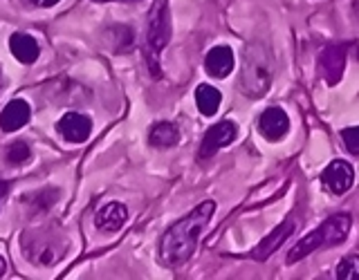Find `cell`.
I'll return each mask as SVG.
<instances>
[{"label":"cell","instance_id":"1","mask_svg":"<svg viewBox=\"0 0 359 280\" xmlns=\"http://www.w3.org/2000/svg\"><path fill=\"white\" fill-rule=\"evenodd\" d=\"M216 204L211 200L202 202L200 206L184 216L180 222H175L162 238V258L166 265H182L187 258H191L196 249L198 235L205 231L207 222L211 220Z\"/></svg>","mask_w":359,"mask_h":280},{"label":"cell","instance_id":"2","mask_svg":"<svg viewBox=\"0 0 359 280\" xmlns=\"http://www.w3.org/2000/svg\"><path fill=\"white\" fill-rule=\"evenodd\" d=\"M351 216H346V213H339V216H332L328 218L323 224H319L317 229L312 233H308L306 238H303L294 249L290 251L287 255V262H297L301 258L310 255L312 251L321 249V246H334V244H341L346 240L348 231H351Z\"/></svg>","mask_w":359,"mask_h":280},{"label":"cell","instance_id":"3","mask_svg":"<svg viewBox=\"0 0 359 280\" xmlns=\"http://www.w3.org/2000/svg\"><path fill=\"white\" fill-rule=\"evenodd\" d=\"M171 41V14L166 0H155L149 11V31H146V61L155 78L162 76L160 54Z\"/></svg>","mask_w":359,"mask_h":280},{"label":"cell","instance_id":"4","mask_svg":"<svg viewBox=\"0 0 359 280\" xmlns=\"http://www.w3.org/2000/svg\"><path fill=\"white\" fill-rule=\"evenodd\" d=\"M269 56L261 45L247 50L245 65H243V90L252 99H258L267 92L269 83H272V70H269Z\"/></svg>","mask_w":359,"mask_h":280},{"label":"cell","instance_id":"5","mask_svg":"<svg viewBox=\"0 0 359 280\" xmlns=\"http://www.w3.org/2000/svg\"><path fill=\"white\" fill-rule=\"evenodd\" d=\"M321 182H323L325 188L330 190V193L344 195L346 190L353 186V182H355V171H353V166L348 164V162L334 160V162H330L328 166L323 168Z\"/></svg>","mask_w":359,"mask_h":280},{"label":"cell","instance_id":"6","mask_svg":"<svg viewBox=\"0 0 359 280\" xmlns=\"http://www.w3.org/2000/svg\"><path fill=\"white\" fill-rule=\"evenodd\" d=\"M236 128L233 121H220L216 126H211L209 132L205 134V139H202V146H200V157L202 160H207V157L216 155V150H220L222 146H227L236 139Z\"/></svg>","mask_w":359,"mask_h":280},{"label":"cell","instance_id":"7","mask_svg":"<svg viewBox=\"0 0 359 280\" xmlns=\"http://www.w3.org/2000/svg\"><path fill=\"white\" fill-rule=\"evenodd\" d=\"M59 132L67 141L83 144L90 137V132H93V121L81 115V112H67L59 121Z\"/></svg>","mask_w":359,"mask_h":280},{"label":"cell","instance_id":"8","mask_svg":"<svg viewBox=\"0 0 359 280\" xmlns=\"http://www.w3.org/2000/svg\"><path fill=\"white\" fill-rule=\"evenodd\" d=\"M258 128H261L263 137L269 141H278L280 137H285V132L290 128V119L280 108H267L261 121H258Z\"/></svg>","mask_w":359,"mask_h":280},{"label":"cell","instance_id":"9","mask_svg":"<svg viewBox=\"0 0 359 280\" xmlns=\"http://www.w3.org/2000/svg\"><path fill=\"white\" fill-rule=\"evenodd\" d=\"M344 63H346V54H344L341 45H330V48H325V52L321 54L319 70H321V74L325 76V81H328L330 85H334L341 78Z\"/></svg>","mask_w":359,"mask_h":280},{"label":"cell","instance_id":"10","mask_svg":"<svg viewBox=\"0 0 359 280\" xmlns=\"http://www.w3.org/2000/svg\"><path fill=\"white\" fill-rule=\"evenodd\" d=\"M29 115H32V110H29L27 101H22V99L9 101L3 110V115H0V128H3L5 132H14V130L25 126V123L29 121Z\"/></svg>","mask_w":359,"mask_h":280},{"label":"cell","instance_id":"11","mask_svg":"<svg viewBox=\"0 0 359 280\" xmlns=\"http://www.w3.org/2000/svg\"><path fill=\"white\" fill-rule=\"evenodd\" d=\"M205 67L211 76L216 78H224L227 74H231L233 70V52L227 45H216L205 59Z\"/></svg>","mask_w":359,"mask_h":280},{"label":"cell","instance_id":"12","mask_svg":"<svg viewBox=\"0 0 359 280\" xmlns=\"http://www.w3.org/2000/svg\"><path fill=\"white\" fill-rule=\"evenodd\" d=\"M126 220H128V211L123 204H119V202H110V204L101 206L97 211V218H95L97 227L104 229V231H110V233L119 231Z\"/></svg>","mask_w":359,"mask_h":280},{"label":"cell","instance_id":"13","mask_svg":"<svg viewBox=\"0 0 359 280\" xmlns=\"http://www.w3.org/2000/svg\"><path fill=\"white\" fill-rule=\"evenodd\" d=\"M292 231H294V222H283L280 227H276L274 229V233L272 235H267V238L261 242V246L254 251V258L256 260H265L267 255H272L280 244H283L290 235H292Z\"/></svg>","mask_w":359,"mask_h":280},{"label":"cell","instance_id":"14","mask_svg":"<svg viewBox=\"0 0 359 280\" xmlns=\"http://www.w3.org/2000/svg\"><path fill=\"white\" fill-rule=\"evenodd\" d=\"M9 48H11V54L16 56V59L20 63H34L39 59V43L34 41L32 36H27V34H14V36L9 38Z\"/></svg>","mask_w":359,"mask_h":280},{"label":"cell","instance_id":"15","mask_svg":"<svg viewBox=\"0 0 359 280\" xmlns=\"http://www.w3.org/2000/svg\"><path fill=\"white\" fill-rule=\"evenodd\" d=\"M220 101H222V94L213 85H209V83L198 85V90H196V104H198V110L205 117L216 115L218 108H220Z\"/></svg>","mask_w":359,"mask_h":280},{"label":"cell","instance_id":"16","mask_svg":"<svg viewBox=\"0 0 359 280\" xmlns=\"http://www.w3.org/2000/svg\"><path fill=\"white\" fill-rule=\"evenodd\" d=\"M149 141L155 146V148H171L180 141V132L173 123H157L151 130V137Z\"/></svg>","mask_w":359,"mask_h":280},{"label":"cell","instance_id":"17","mask_svg":"<svg viewBox=\"0 0 359 280\" xmlns=\"http://www.w3.org/2000/svg\"><path fill=\"white\" fill-rule=\"evenodd\" d=\"M337 278L339 280H359V255H348L337 265Z\"/></svg>","mask_w":359,"mask_h":280},{"label":"cell","instance_id":"18","mask_svg":"<svg viewBox=\"0 0 359 280\" xmlns=\"http://www.w3.org/2000/svg\"><path fill=\"white\" fill-rule=\"evenodd\" d=\"M29 146L25 141H16V144H11L9 148H7V160L11 164H22V162H27L29 160Z\"/></svg>","mask_w":359,"mask_h":280},{"label":"cell","instance_id":"19","mask_svg":"<svg viewBox=\"0 0 359 280\" xmlns=\"http://www.w3.org/2000/svg\"><path fill=\"white\" fill-rule=\"evenodd\" d=\"M341 137H344L346 148L351 150L353 155H359V126L357 128H346L341 132Z\"/></svg>","mask_w":359,"mask_h":280},{"label":"cell","instance_id":"20","mask_svg":"<svg viewBox=\"0 0 359 280\" xmlns=\"http://www.w3.org/2000/svg\"><path fill=\"white\" fill-rule=\"evenodd\" d=\"M39 7H52V5H56V3H61V0H34Z\"/></svg>","mask_w":359,"mask_h":280},{"label":"cell","instance_id":"21","mask_svg":"<svg viewBox=\"0 0 359 280\" xmlns=\"http://www.w3.org/2000/svg\"><path fill=\"white\" fill-rule=\"evenodd\" d=\"M5 269H7V265H5V260H3V258H0V276L5 274Z\"/></svg>","mask_w":359,"mask_h":280},{"label":"cell","instance_id":"22","mask_svg":"<svg viewBox=\"0 0 359 280\" xmlns=\"http://www.w3.org/2000/svg\"><path fill=\"white\" fill-rule=\"evenodd\" d=\"M97 3H110V0H97Z\"/></svg>","mask_w":359,"mask_h":280}]
</instances>
